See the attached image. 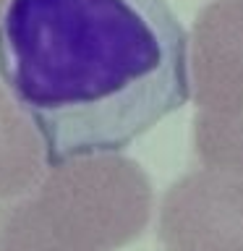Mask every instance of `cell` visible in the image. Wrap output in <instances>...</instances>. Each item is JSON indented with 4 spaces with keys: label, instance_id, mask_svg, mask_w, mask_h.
I'll return each instance as SVG.
<instances>
[{
    "label": "cell",
    "instance_id": "obj_4",
    "mask_svg": "<svg viewBox=\"0 0 243 251\" xmlns=\"http://www.w3.org/2000/svg\"><path fill=\"white\" fill-rule=\"evenodd\" d=\"M191 94L201 113H243V0H212L196 16Z\"/></svg>",
    "mask_w": 243,
    "mask_h": 251
},
{
    "label": "cell",
    "instance_id": "obj_5",
    "mask_svg": "<svg viewBox=\"0 0 243 251\" xmlns=\"http://www.w3.org/2000/svg\"><path fill=\"white\" fill-rule=\"evenodd\" d=\"M50 170L42 136L0 86V204L34 191Z\"/></svg>",
    "mask_w": 243,
    "mask_h": 251
},
{
    "label": "cell",
    "instance_id": "obj_7",
    "mask_svg": "<svg viewBox=\"0 0 243 251\" xmlns=\"http://www.w3.org/2000/svg\"><path fill=\"white\" fill-rule=\"evenodd\" d=\"M5 5H8V0H0V16H3V11H5Z\"/></svg>",
    "mask_w": 243,
    "mask_h": 251
},
{
    "label": "cell",
    "instance_id": "obj_1",
    "mask_svg": "<svg viewBox=\"0 0 243 251\" xmlns=\"http://www.w3.org/2000/svg\"><path fill=\"white\" fill-rule=\"evenodd\" d=\"M0 78L52 168L118 152L183 107L188 39L168 0H8Z\"/></svg>",
    "mask_w": 243,
    "mask_h": 251
},
{
    "label": "cell",
    "instance_id": "obj_2",
    "mask_svg": "<svg viewBox=\"0 0 243 251\" xmlns=\"http://www.w3.org/2000/svg\"><path fill=\"white\" fill-rule=\"evenodd\" d=\"M152 207V180L136 160L73 157L0 204V251H115L144 233Z\"/></svg>",
    "mask_w": 243,
    "mask_h": 251
},
{
    "label": "cell",
    "instance_id": "obj_6",
    "mask_svg": "<svg viewBox=\"0 0 243 251\" xmlns=\"http://www.w3.org/2000/svg\"><path fill=\"white\" fill-rule=\"evenodd\" d=\"M194 152L212 170L243 176V113L194 115Z\"/></svg>",
    "mask_w": 243,
    "mask_h": 251
},
{
    "label": "cell",
    "instance_id": "obj_3",
    "mask_svg": "<svg viewBox=\"0 0 243 251\" xmlns=\"http://www.w3.org/2000/svg\"><path fill=\"white\" fill-rule=\"evenodd\" d=\"M165 251H243V176L191 170L160 201Z\"/></svg>",
    "mask_w": 243,
    "mask_h": 251
}]
</instances>
